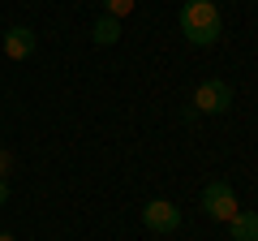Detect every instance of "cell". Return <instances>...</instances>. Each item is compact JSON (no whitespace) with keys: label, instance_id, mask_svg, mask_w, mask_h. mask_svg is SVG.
Wrapping results in <instances>:
<instances>
[{"label":"cell","instance_id":"cell-1","mask_svg":"<svg viewBox=\"0 0 258 241\" xmlns=\"http://www.w3.org/2000/svg\"><path fill=\"white\" fill-rule=\"evenodd\" d=\"M181 35L189 39L194 47L220 43V35H224L220 5H215V0H185V9H181Z\"/></svg>","mask_w":258,"mask_h":241},{"label":"cell","instance_id":"cell-2","mask_svg":"<svg viewBox=\"0 0 258 241\" xmlns=\"http://www.w3.org/2000/svg\"><path fill=\"white\" fill-rule=\"evenodd\" d=\"M194 112H203V116H224L232 108V86L220 82V78H203V82L194 86Z\"/></svg>","mask_w":258,"mask_h":241},{"label":"cell","instance_id":"cell-3","mask_svg":"<svg viewBox=\"0 0 258 241\" xmlns=\"http://www.w3.org/2000/svg\"><path fill=\"white\" fill-rule=\"evenodd\" d=\"M203 211L211 215V220H220V224H228L232 215L241 211L228 181H207V186H203Z\"/></svg>","mask_w":258,"mask_h":241},{"label":"cell","instance_id":"cell-4","mask_svg":"<svg viewBox=\"0 0 258 241\" xmlns=\"http://www.w3.org/2000/svg\"><path fill=\"white\" fill-rule=\"evenodd\" d=\"M142 224H147L151 232H159V237H168V232L181 228V207L168 203V198H155V203L142 207Z\"/></svg>","mask_w":258,"mask_h":241},{"label":"cell","instance_id":"cell-5","mask_svg":"<svg viewBox=\"0 0 258 241\" xmlns=\"http://www.w3.org/2000/svg\"><path fill=\"white\" fill-rule=\"evenodd\" d=\"M35 52V30L30 26H9L5 30V56L9 61H26Z\"/></svg>","mask_w":258,"mask_h":241},{"label":"cell","instance_id":"cell-6","mask_svg":"<svg viewBox=\"0 0 258 241\" xmlns=\"http://www.w3.org/2000/svg\"><path fill=\"white\" fill-rule=\"evenodd\" d=\"M232 241H258V211H237L228 220Z\"/></svg>","mask_w":258,"mask_h":241},{"label":"cell","instance_id":"cell-7","mask_svg":"<svg viewBox=\"0 0 258 241\" xmlns=\"http://www.w3.org/2000/svg\"><path fill=\"white\" fill-rule=\"evenodd\" d=\"M91 39H95V43H99V47H112V43H116V39H120V22L103 13V18L95 22V26H91Z\"/></svg>","mask_w":258,"mask_h":241},{"label":"cell","instance_id":"cell-8","mask_svg":"<svg viewBox=\"0 0 258 241\" xmlns=\"http://www.w3.org/2000/svg\"><path fill=\"white\" fill-rule=\"evenodd\" d=\"M134 5H138V0H103V13H108V18H129V13H134Z\"/></svg>","mask_w":258,"mask_h":241},{"label":"cell","instance_id":"cell-9","mask_svg":"<svg viewBox=\"0 0 258 241\" xmlns=\"http://www.w3.org/2000/svg\"><path fill=\"white\" fill-rule=\"evenodd\" d=\"M9 168H13V155L5 147H0V176H9Z\"/></svg>","mask_w":258,"mask_h":241},{"label":"cell","instance_id":"cell-10","mask_svg":"<svg viewBox=\"0 0 258 241\" xmlns=\"http://www.w3.org/2000/svg\"><path fill=\"white\" fill-rule=\"evenodd\" d=\"M5 198H9V181H5V176H0V203H5Z\"/></svg>","mask_w":258,"mask_h":241},{"label":"cell","instance_id":"cell-11","mask_svg":"<svg viewBox=\"0 0 258 241\" xmlns=\"http://www.w3.org/2000/svg\"><path fill=\"white\" fill-rule=\"evenodd\" d=\"M0 241H18V237H13V232H0Z\"/></svg>","mask_w":258,"mask_h":241}]
</instances>
